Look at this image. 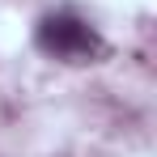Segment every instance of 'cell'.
<instances>
[{"instance_id": "obj_1", "label": "cell", "mask_w": 157, "mask_h": 157, "mask_svg": "<svg viewBox=\"0 0 157 157\" xmlns=\"http://www.w3.org/2000/svg\"><path fill=\"white\" fill-rule=\"evenodd\" d=\"M38 47L51 51L55 59H68V64H94L106 55V43L98 38V30H89L81 17L72 13H51L38 21Z\"/></svg>"}]
</instances>
